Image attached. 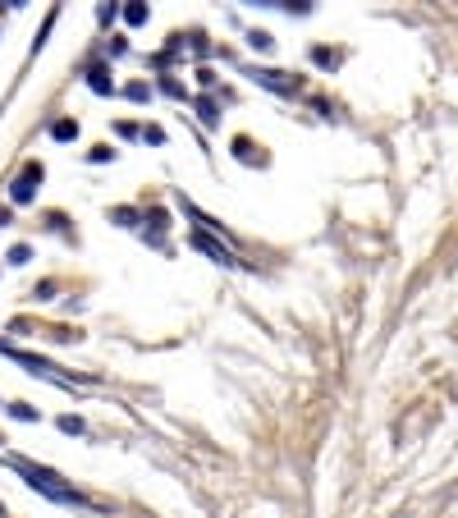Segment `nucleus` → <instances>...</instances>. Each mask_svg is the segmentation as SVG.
<instances>
[{"mask_svg":"<svg viewBox=\"0 0 458 518\" xmlns=\"http://www.w3.org/2000/svg\"><path fill=\"white\" fill-rule=\"evenodd\" d=\"M10 463H14V468H19V473L37 486V491H46V496H55V500H78L74 491H69V486H60V477H55L51 468H37V463H28V459H10Z\"/></svg>","mask_w":458,"mask_h":518,"instance_id":"1","label":"nucleus"}]
</instances>
